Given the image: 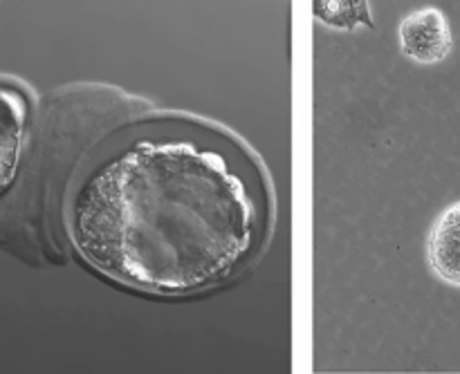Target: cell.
<instances>
[{
  "instance_id": "cell-2",
  "label": "cell",
  "mask_w": 460,
  "mask_h": 374,
  "mask_svg": "<svg viewBox=\"0 0 460 374\" xmlns=\"http://www.w3.org/2000/svg\"><path fill=\"white\" fill-rule=\"evenodd\" d=\"M30 124V97L18 85L0 81V202L12 193L21 170Z\"/></svg>"
},
{
  "instance_id": "cell-3",
  "label": "cell",
  "mask_w": 460,
  "mask_h": 374,
  "mask_svg": "<svg viewBox=\"0 0 460 374\" xmlns=\"http://www.w3.org/2000/svg\"><path fill=\"white\" fill-rule=\"evenodd\" d=\"M398 39L402 54L420 65H436L452 54V25L443 9L420 7L400 21Z\"/></svg>"
},
{
  "instance_id": "cell-1",
  "label": "cell",
  "mask_w": 460,
  "mask_h": 374,
  "mask_svg": "<svg viewBox=\"0 0 460 374\" xmlns=\"http://www.w3.org/2000/svg\"><path fill=\"white\" fill-rule=\"evenodd\" d=\"M265 193L229 152L189 137H144L76 188L81 258L133 290L184 296L220 285L261 249Z\"/></svg>"
},
{
  "instance_id": "cell-4",
  "label": "cell",
  "mask_w": 460,
  "mask_h": 374,
  "mask_svg": "<svg viewBox=\"0 0 460 374\" xmlns=\"http://www.w3.org/2000/svg\"><path fill=\"white\" fill-rule=\"evenodd\" d=\"M427 260L438 281L460 290V200L449 204L431 224Z\"/></svg>"
},
{
  "instance_id": "cell-5",
  "label": "cell",
  "mask_w": 460,
  "mask_h": 374,
  "mask_svg": "<svg viewBox=\"0 0 460 374\" xmlns=\"http://www.w3.org/2000/svg\"><path fill=\"white\" fill-rule=\"evenodd\" d=\"M313 13L322 25L335 31L373 30V13L368 0H313Z\"/></svg>"
}]
</instances>
